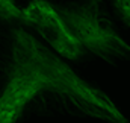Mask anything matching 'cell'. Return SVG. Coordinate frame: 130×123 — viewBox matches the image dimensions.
Here are the masks:
<instances>
[{"mask_svg": "<svg viewBox=\"0 0 130 123\" xmlns=\"http://www.w3.org/2000/svg\"><path fill=\"white\" fill-rule=\"evenodd\" d=\"M71 33L86 52L113 64L130 59V44L117 32L103 0H83L56 6Z\"/></svg>", "mask_w": 130, "mask_h": 123, "instance_id": "7a4b0ae2", "label": "cell"}, {"mask_svg": "<svg viewBox=\"0 0 130 123\" xmlns=\"http://www.w3.org/2000/svg\"><path fill=\"white\" fill-rule=\"evenodd\" d=\"M38 94L36 88L26 78L8 71V82L0 96V123L17 122L27 103Z\"/></svg>", "mask_w": 130, "mask_h": 123, "instance_id": "277c9868", "label": "cell"}, {"mask_svg": "<svg viewBox=\"0 0 130 123\" xmlns=\"http://www.w3.org/2000/svg\"><path fill=\"white\" fill-rule=\"evenodd\" d=\"M23 12L27 24L32 26L58 55L70 61H76L85 55L86 50L71 33L62 15L50 2L30 0Z\"/></svg>", "mask_w": 130, "mask_h": 123, "instance_id": "3957f363", "label": "cell"}, {"mask_svg": "<svg viewBox=\"0 0 130 123\" xmlns=\"http://www.w3.org/2000/svg\"><path fill=\"white\" fill-rule=\"evenodd\" d=\"M112 3L121 21L130 28V0H112Z\"/></svg>", "mask_w": 130, "mask_h": 123, "instance_id": "8992f818", "label": "cell"}, {"mask_svg": "<svg viewBox=\"0 0 130 123\" xmlns=\"http://www.w3.org/2000/svg\"><path fill=\"white\" fill-rule=\"evenodd\" d=\"M0 17L20 20L24 24H27V20H26V15H24L23 9H20L14 0H0Z\"/></svg>", "mask_w": 130, "mask_h": 123, "instance_id": "5b68a950", "label": "cell"}, {"mask_svg": "<svg viewBox=\"0 0 130 123\" xmlns=\"http://www.w3.org/2000/svg\"><path fill=\"white\" fill-rule=\"evenodd\" d=\"M11 73L26 78L36 91H52L68 99L83 114L126 123L127 119L100 88L83 81L61 55L39 43L24 29H14L11 49Z\"/></svg>", "mask_w": 130, "mask_h": 123, "instance_id": "6da1fadb", "label": "cell"}]
</instances>
